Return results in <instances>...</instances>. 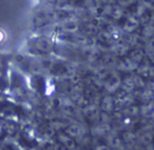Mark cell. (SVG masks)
Returning a JSON list of instances; mask_svg holds the SVG:
<instances>
[{"instance_id": "obj_1", "label": "cell", "mask_w": 154, "mask_h": 150, "mask_svg": "<svg viewBox=\"0 0 154 150\" xmlns=\"http://www.w3.org/2000/svg\"><path fill=\"white\" fill-rule=\"evenodd\" d=\"M96 150H109V149H108V147H106V146H99V147H97Z\"/></svg>"}]
</instances>
